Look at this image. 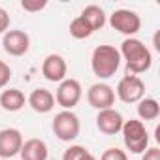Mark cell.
Listing matches in <instances>:
<instances>
[{"mask_svg": "<svg viewBox=\"0 0 160 160\" xmlns=\"http://www.w3.org/2000/svg\"><path fill=\"white\" fill-rule=\"evenodd\" d=\"M119 53H121V58H124V62H126L128 75L143 73L152 66V55H151L149 47L138 38H126L121 43Z\"/></svg>", "mask_w": 160, "mask_h": 160, "instance_id": "6da1fadb", "label": "cell"}, {"mask_svg": "<svg viewBox=\"0 0 160 160\" xmlns=\"http://www.w3.org/2000/svg\"><path fill=\"white\" fill-rule=\"evenodd\" d=\"M121 53L113 45H98L91 55V68L98 79H109L121 68Z\"/></svg>", "mask_w": 160, "mask_h": 160, "instance_id": "7a4b0ae2", "label": "cell"}, {"mask_svg": "<svg viewBox=\"0 0 160 160\" xmlns=\"http://www.w3.org/2000/svg\"><path fill=\"white\" fill-rule=\"evenodd\" d=\"M121 132H122L124 147H126L132 154H143V152L149 149V132H147L145 124H143L139 119L124 121Z\"/></svg>", "mask_w": 160, "mask_h": 160, "instance_id": "3957f363", "label": "cell"}, {"mask_svg": "<svg viewBox=\"0 0 160 160\" xmlns=\"http://www.w3.org/2000/svg\"><path fill=\"white\" fill-rule=\"evenodd\" d=\"M51 128H53V134L60 141L70 143V141H73L79 136V132H81V122H79V117L73 111L62 109V111H58L55 115Z\"/></svg>", "mask_w": 160, "mask_h": 160, "instance_id": "277c9868", "label": "cell"}, {"mask_svg": "<svg viewBox=\"0 0 160 160\" xmlns=\"http://www.w3.org/2000/svg\"><path fill=\"white\" fill-rule=\"evenodd\" d=\"M83 96V89H81V83L77 79H72V77H66L64 81L58 83L57 87V92H55V104H58L62 109L66 111H72V108H75L79 104Z\"/></svg>", "mask_w": 160, "mask_h": 160, "instance_id": "5b68a950", "label": "cell"}, {"mask_svg": "<svg viewBox=\"0 0 160 160\" xmlns=\"http://www.w3.org/2000/svg\"><path fill=\"white\" fill-rule=\"evenodd\" d=\"M109 25H111L113 30L124 34L126 38H134L141 28V19L136 12L121 8V10H115L109 15Z\"/></svg>", "mask_w": 160, "mask_h": 160, "instance_id": "8992f818", "label": "cell"}, {"mask_svg": "<svg viewBox=\"0 0 160 160\" xmlns=\"http://www.w3.org/2000/svg\"><path fill=\"white\" fill-rule=\"evenodd\" d=\"M115 98H119L122 104H138L141 98H145V83L138 75H124L117 89Z\"/></svg>", "mask_w": 160, "mask_h": 160, "instance_id": "52a82bcc", "label": "cell"}, {"mask_svg": "<svg viewBox=\"0 0 160 160\" xmlns=\"http://www.w3.org/2000/svg\"><path fill=\"white\" fill-rule=\"evenodd\" d=\"M87 102L98 111L109 109L115 106V89L108 83H94L87 91Z\"/></svg>", "mask_w": 160, "mask_h": 160, "instance_id": "ba28073f", "label": "cell"}, {"mask_svg": "<svg viewBox=\"0 0 160 160\" xmlns=\"http://www.w3.org/2000/svg\"><path fill=\"white\" fill-rule=\"evenodd\" d=\"M42 73L47 81L51 83H60L66 79V73H68V64H66V58L58 53H51L43 58L42 62Z\"/></svg>", "mask_w": 160, "mask_h": 160, "instance_id": "9c48e42d", "label": "cell"}, {"mask_svg": "<svg viewBox=\"0 0 160 160\" xmlns=\"http://www.w3.org/2000/svg\"><path fill=\"white\" fill-rule=\"evenodd\" d=\"M2 47L12 57H23L30 49V36L25 30H8L2 38Z\"/></svg>", "mask_w": 160, "mask_h": 160, "instance_id": "30bf717a", "label": "cell"}, {"mask_svg": "<svg viewBox=\"0 0 160 160\" xmlns=\"http://www.w3.org/2000/svg\"><path fill=\"white\" fill-rule=\"evenodd\" d=\"M23 147V134L17 128H4L0 130V158L12 160L15 154L21 152Z\"/></svg>", "mask_w": 160, "mask_h": 160, "instance_id": "8fae6325", "label": "cell"}, {"mask_svg": "<svg viewBox=\"0 0 160 160\" xmlns=\"http://www.w3.org/2000/svg\"><path fill=\"white\" fill-rule=\"evenodd\" d=\"M122 124H124L122 115H121L117 109H113V108L102 109V111H98V115H96V126H98V130H100L102 134H106V136H115V134H119V132L122 130Z\"/></svg>", "mask_w": 160, "mask_h": 160, "instance_id": "7c38bea8", "label": "cell"}, {"mask_svg": "<svg viewBox=\"0 0 160 160\" xmlns=\"http://www.w3.org/2000/svg\"><path fill=\"white\" fill-rule=\"evenodd\" d=\"M27 104L36 113H49L55 108V94L43 87H38L30 92V96L27 98Z\"/></svg>", "mask_w": 160, "mask_h": 160, "instance_id": "4fadbf2b", "label": "cell"}, {"mask_svg": "<svg viewBox=\"0 0 160 160\" xmlns=\"http://www.w3.org/2000/svg\"><path fill=\"white\" fill-rule=\"evenodd\" d=\"M19 154H21V160H47L49 149H47V143L43 139L30 138V139L23 141Z\"/></svg>", "mask_w": 160, "mask_h": 160, "instance_id": "5bb4252c", "label": "cell"}, {"mask_svg": "<svg viewBox=\"0 0 160 160\" xmlns=\"http://www.w3.org/2000/svg\"><path fill=\"white\" fill-rule=\"evenodd\" d=\"M27 98L19 89H6L0 92V108L8 113H17L25 108Z\"/></svg>", "mask_w": 160, "mask_h": 160, "instance_id": "9a60e30c", "label": "cell"}, {"mask_svg": "<svg viewBox=\"0 0 160 160\" xmlns=\"http://www.w3.org/2000/svg\"><path fill=\"white\" fill-rule=\"evenodd\" d=\"M79 17H81V19L92 28V32L104 28V25H106V13H104V10H102L100 6H96V4H91V6L83 8V12H81V15H79Z\"/></svg>", "mask_w": 160, "mask_h": 160, "instance_id": "2e32d148", "label": "cell"}, {"mask_svg": "<svg viewBox=\"0 0 160 160\" xmlns=\"http://www.w3.org/2000/svg\"><path fill=\"white\" fill-rule=\"evenodd\" d=\"M160 115V104L154 98H141L138 102V117L139 121H154Z\"/></svg>", "mask_w": 160, "mask_h": 160, "instance_id": "e0dca14e", "label": "cell"}, {"mask_svg": "<svg viewBox=\"0 0 160 160\" xmlns=\"http://www.w3.org/2000/svg\"><path fill=\"white\" fill-rule=\"evenodd\" d=\"M92 34H94L92 28H91L81 17H79V15L70 23V36L75 38V40H85V38H91Z\"/></svg>", "mask_w": 160, "mask_h": 160, "instance_id": "ac0fdd59", "label": "cell"}, {"mask_svg": "<svg viewBox=\"0 0 160 160\" xmlns=\"http://www.w3.org/2000/svg\"><path fill=\"white\" fill-rule=\"evenodd\" d=\"M100 160H128V156H126V152H124L122 149H119V147H109V149H106V151L102 152Z\"/></svg>", "mask_w": 160, "mask_h": 160, "instance_id": "d6986e66", "label": "cell"}, {"mask_svg": "<svg viewBox=\"0 0 160 160\" xmlns=\"http://www.w3.org/2000/svg\"><path fill=\"white\" fill-rule=\"evenodd\" d=\"M45 6H47V0H23L21 2V8L25 12H30V13L42 12Z\"/></svg>", "mask_w": 160, "mask_h": 160, "instance_id": "ffe728a7", "label": "cell"}, {"mask_svg": "<svg viewBox=\"0 0 160 160\" xmlns=\"http://www.w3.org/2000/svg\"><path fill=\"white\" fill-rule=\"evenodd\" d=\"M85 151H87V149H85L83 145H70V147L64 151L62 160H79V156H81Z\"/></svg>", "mask_w": 160, "mask_h": 160, "instance_id": "44dd1931", "label": "cell"}, {"mask_svg": "<svg viewBox=\"0 0 160 160\" xmlns=\"http://www.w3.org/2000/svg\"><path fill=\"white\" fill-rule=\"evenodd\" d=\"M10 79H12V68L4 60H0V89H4L10 83Z\"/></svg>", "mask_w": 160, "mask_h": 160, "instance_id": "7402d4cb", "label": "cell"}, {"mask_svg": "<svg viewBox=\"0 0 160 160\" xmlns=\"http://www.w3.org/2000/svg\"><path fill=\"white\" fill-rule=\"evenodd\" d=\"M10 30V13L0 8V34H6Z\"/></svg>", "mask_w": 160, "mask_h": 160, "instance_id": "603a6c76", "label": "cell"}, {"mask_svg": "<svg viewBox=\"0 0 160 160\" xmlns=\"http://www.w3.org/2000/svg\"><path fill=\"white\" fill-rule=\"evenodd\" d=\"M141 160H160V149H158V147H149V149L143 152Z\"/></svg>", "mask_w": 160, "mask_h": 160, "instance_id": "cb8c5ba5", "label": "cell"}, {"mask_svg": "<svg viewBox=\"0 0 160 160\" xmlns=\"http://www.w3.org/2000/svg\"><path fill=\"white\" fill-rule=\"evenodd\" d=\"M79 160H96V158H94V154H91L89 151H85L81 156H79Z\"/></svg>", "mask_w": 160, "mask_h": 160, "instance_id": "d4e9b609", "label": "cell"}]
</instances>
